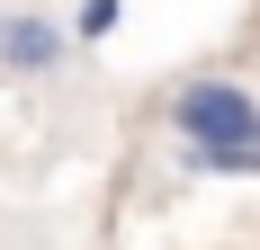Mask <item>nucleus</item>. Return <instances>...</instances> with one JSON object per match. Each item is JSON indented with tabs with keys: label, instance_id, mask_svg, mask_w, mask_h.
Here are the masks:
<instances>
[{
	"label": "nucleus",
	"instance_id": "nucleus-1",
	"mask_svg": "<svg viewBox=\"0 0 260 250\" xmlns=\"http://www.w3.org/2000/svg\"><path fill=\"white\" fill-rule=\"evenodd\" d=\"M260 125V107H251V90H234V80H180L171 90V134H180L188 152H215V143H242Z\"/></svg>",
	"mask_w": 260,
	"mask_h": 250
},
{
	"label": "nucleus",
	"instance_id": "nucleus-2",
	"mask_svg": "<svg viewBox=\"0 0 260 250\" xmlns=\"http://www.w3.org/2000/svg\"><path fill=\"white\" fill-rule=\"evenodd\" d=\"M54 54H63V27H45V18H9L0 27V63L9 72H45Z\"/></svg>",
	"mask_w": 260,
	"mask_h": 250
},
{
	"label": "nucleus",
	"instance_id": "nucleus-3",
	"mask_svg": "<svg viewBox=\"0 0 260 250\" xmlns=\"http://www.w3.org/2000/svg\"><path fill=\"white\" fill-rule=\"evenodd\" d=\"M188 170H215V179H260V125L242 143H215V152H188Z\"/></svg>",
	"mask_w": 260,
	"mask_h": 250
},
{
	"label": "nucleus",
	"instance_id": "nucleus-4",
	"mask_svg": "<svg viewBox=\"0 0 260 250\" xmlns=\"http://www.w3.org/2000/svg\"><path fill=\"white\" fill-rule=\"evenodd\" d=\"M108 27H117V0H90L81 9V36H108Z\"/></svg>",
	"mask_w": 260,
	"mask_h": 250
}]
</instances>
